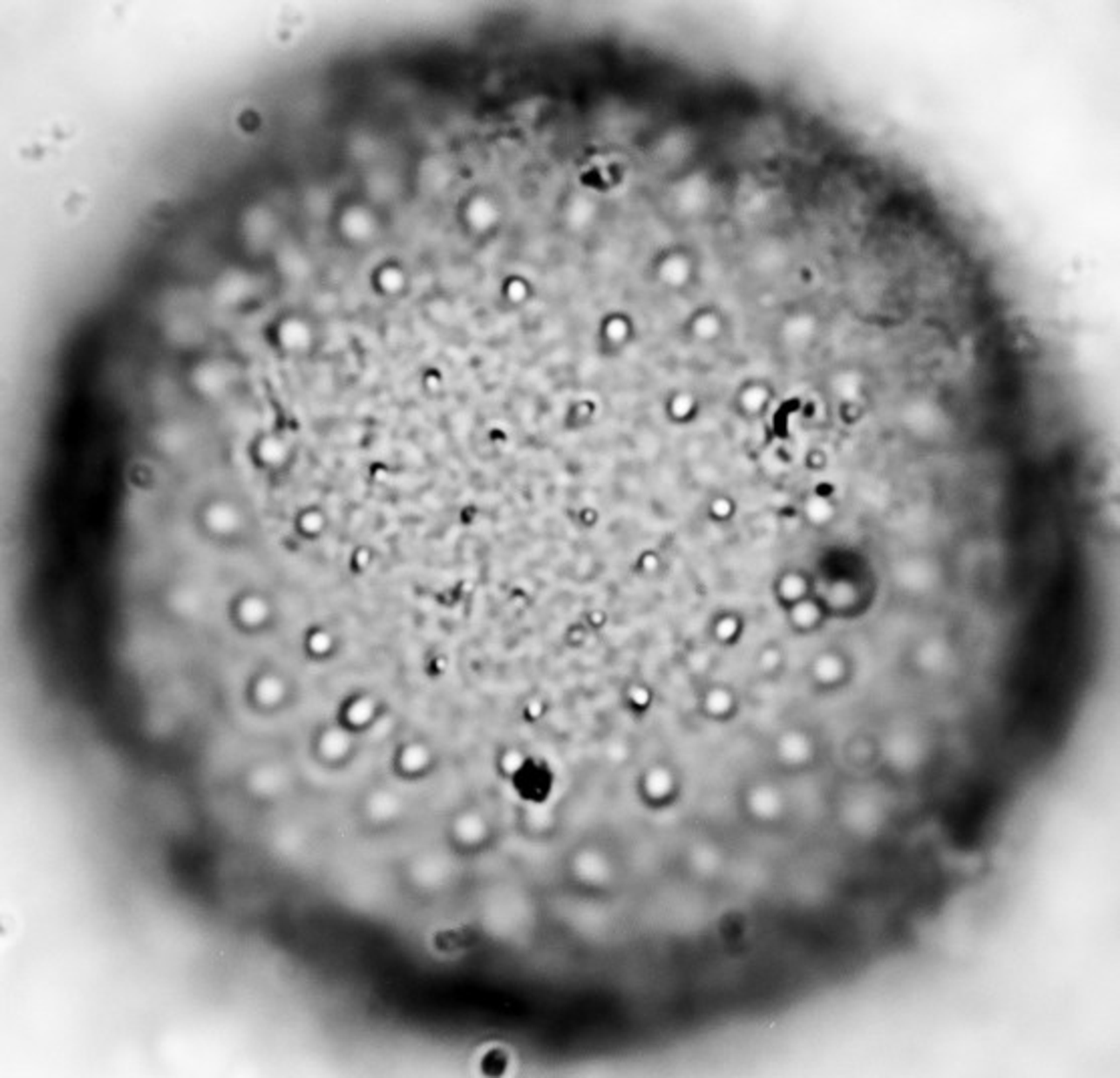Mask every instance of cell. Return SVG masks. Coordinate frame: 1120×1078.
I'll return each instance as SVG.
<instances>
[{
	"instance_id": "1",
	"label": "cell",
	"mask_w": 1120,
	"mask_h": 1078,
	"mask_svg": "<svg viewBox=\"0 0 1120 1078\" xmlns=\"http://www.w3.org/2000/svg\"><path fill=\"white\" fill-rule=\"evenodd\" d=\"M240 515H241L240 507L234 505V503L215 501V503H209V507L206 505L204 521H206V527L209 529V532L215 533V535H218V532H220L221 521H226V538H227V535H232V533L238 532Z\"/></svg>"
}]
</instances>
